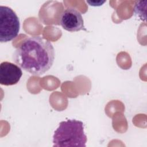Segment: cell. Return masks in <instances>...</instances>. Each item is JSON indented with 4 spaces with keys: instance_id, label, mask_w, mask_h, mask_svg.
<instances>
[{
    "instance_id": "cell-3",
    "label": "cell",
    "mask_w": 147,
    "mask_h": 147,
    "mask_svg": "<svg viewBox=\"0 0 147 147\" xmlns=\"http://www.w3.org/2000/svg\"><path fill=\"white\" fill-rule=\"evenodd\" d=\"M20 28V20L15 11L7 6H0V41L7 42L16 38Z\"/></svg>"
},
{
    "instance_id": "cell-5",
    "label": "cell",
    "mask_w": 147,
    "mask_h": 147,
    "mask_svg": "<svg viewBox=\"0 0 147 147\" xmlns=\"http://www.w3.org/2000/svg\"><path fill=\"white\" fill-rule=\"evenodd\" d=\"M22 75L21 68L14 63L3 61L0 64V84L12 86L17 84Z\"/></svg>"
},
{
    "instance_id": "cell-2",
    "label": "cell",
    "mask_w": 147,
    "mask_h": 147,
    "mask_svg": "<svg viewBox=\"0 0 147 147\" xmlns=\"http://www.w3.org/2000/svg\"><path fill=\"white\" fill-rule=\"evenodd\" d=\"M86 142L84 124L76 119L61 122L53 136V146L85 147Z\"/></svg>"
},
{
    "instance_id": "cell-1",
    "label": "cell",
    "mask_w": 147,
    "mask_h": 147,
    "mask_svg": "<svg viewBox=\"0 0 147 147\" xmlns=\"http://www.w3.org/2000/svg\"><path fill=\"white\" fill-rule=\"evenodd\" d=\"M13 59L21 69L33 75L40 76L52 67L55 49L48 40L32 36L25 39L16 49Z\"/></svg>"
},
{
    "instance_id": "cell-4",
    "label": "cell",
    "mask_w": 147,
    "mask_h": 147,
    "mask_svg": "<svg viewBox=\"0 0 147 147\" xmlns=\"http://www.w3.org/2000/svg\"><path fill=\"white\" fill-rule=\"evenodd\" d=\"M60 23L64 29L70 32L87 30L82 14L72 7L67 8L61 14Z\"/></svg>"
}]
</instances>
